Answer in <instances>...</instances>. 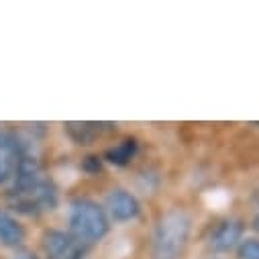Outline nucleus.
Segmentation results:
<instances>
[{"label": "nucleus", "instance_id": "4468645a", "mask_svg": "<svg viewBox=\"0 0 259 259\" xmlns=\"http://www.w3.org/2000/svg\"><path fill=\"white\" fill-rule=\"evenodd\" d=\"M19 259H35V257H33V255H21Z\"/></svg>", "mask_w": 259, "mask_h": 259}, {"label": "nucleus", "instance_id": "39448f33", "mask_svg": "<svg viewBox=\"0 0 259 259\" xmlns=\"http://www.w3.org/2000/svg\"><path fill=\"white\" fill-rule=\"evenodd\" d=\"M106 208L110 217L118 223L133 221L139 214V202L135 200L133 194H128L126 190H112L106 196Z\"/></svg>", "mask_w": 259, "mask_h": 259}, {"label": "nucleus", "instance_id": "1a4fd4ad", "mask_svg": "<svg viewBox=\"0 0 259 259\" xmlns=\"http://www.w3.org/2000/svg\"><path fill=\"white\" fill-rule=\"evenodd\" d=\"M135 151H137V143L133 139H126V141L114 145L112 149H108L106 151V159L116 163V165H124V163H128V159L135 155Z\"/></svg>", "mask_w": 259, "mask_h": 259}, {"label": "nucleus", "instance_id": "f8f14e48", "mask_svg": "<svg viewBox=\"0 0 259 259\" xmlns=\"http://www.w3.org/2000/svg\"><path fill=\"white\" fill-rule=\"evenodd\" d=\"M5 176H7V169H5L3 161H0V182H3V180H5Z\"/></svg>", "mask_w": 259, "mask_h": 259}, {"label": "nucleus", "instance_id": "6e6552de", "mask_svg": "<svg viewBox=\"0 0 259 259\" xmlns=\"http://www.w3.org/2000/svg\"><path fill=\"white\" fill-rule=\"evenodd\" d=\"M98 124L96 122H68L66 128H68V133L72 135L74 141H78L80 145H90V141L94 139V135L98 133Z\"/></svg>", "mask_w": 259, "mask_h": 259}, {"label": "nucleus", "instance_id": "f03ea898", "mask_svg": "<svg viewBox=\"0 0 259 259\" xmlns=\"http://www.w3.org/2000/svg\"><path fill=\"white\" fill-rule=\"evenodd\" d=\"M190 237V217L176 208L165 212L153 235V249L151 255L153 259H178L188 243Z\"/></svg>", "mask_w": 259, "mask_h": 259}, {"label": "nucleus", "instance_id": "9d476101", "mask_svg": "<svg viewBox=\"0 0 259 259\" xmlns=\"http://www.w3.org/2000/svg\"><path fill=\"white\" fill-rule=\"evenodd\" d=\"M239 257L241 259H259V241H255V239L245 241L239 249Z\"/></svg>", "mask_w": 259, "mask_h": 259}, {"label": "nucleus", "instance_id": "ddd939ff", "mask_svg": "<svg viewBox=\"0 0 259 259\" xmlns=\"http://www.w3.org/2000/svg\"><path fill=\"white\" fill-rule=\"evenodd\" d=\"M253 229L259 233V217H255V219H253Z\"/></svg>", "mask_w": 259, "mask_h": 259}, {"label": "nucleus", "instance_id": "20e7f679", "mask_svg": "<svg viewBox=\"0 0 259 259\" xmlns=\"http://www.w3.org/2000/svg\"><path fill=\"white\" fill-rule=\"evenodd\" d=\"M43 251L49 259H82L80 243L63 231H47L43 235Z\"/></svg>", "mask_w": 259, "mask_h": 259}, {"label": "nucleus", "instance_id": "423d86ee", "mask_svg": "<svg viewBox=\"0 0 259 259\" xmlns=\"http://www.w3.org/2000/svg\"><path fill=\"white\" fill-rule=\"evenodd\" d=\"M241 237H243V225L239 221H225L212 233L210 247L214 251H229L241 241Z\"/></svg>", "mask_w": 259, "mask_h": 259}, {"label": "nucleus", "instance_id": "0eeeda50", "mask_svg": "<svg viewBox=\"0 0 259 259\" xmlns=\"http://www.w3.org/2000/svg\"><path fill=\"white\" fill-rule=\"evenodd\" d=\"M25 241V229L7 212H0V243L7 247H17Z\"/></svg>", "mask_w": 259, "mask_h": 259}, {"label": "nucleus", "instance_id": "2eb2a0df", "mask_svg": "<svg viewBox=\"0 0 259 259\" xmlns=\"http://www.w3.org/2000/svg\"><path fill=\"white\" fill-rule=\"evenodd\" d=\"M210 259H217V257H210Z\"/></svg>", "mask_w": 259, "mask_h": 259}, {"label": "nucleus", "instance_id": "f257e3e1", "mask_svg": "<svg viewBox=\"0 0 259 259\" xmlns=\"http://www.w3.org/2000/svg\"><path fill=\"white\" fill-rule=\"evenodd\" d=\"M9 202L23 214H41L53 210L57 204V192L49 180L43 178L37 159L21 157L17 165L15 186L9 194Z\"/></svg>", "mask_w": 259, "mask_h": 259}, {"label": "nucleus", "instance_id": "9b49d317", "mask_svg": "<svg viewBox=\"0 0 259 259\" xmlns=\"http://www.w3.org/2000/svg\"><path fill=\"white\" fill-rule=\"evenodd\" d=\"M0 149H11V151H17L19 149V143H17V137L3 131L0 128Z\"/></svg>", "mask_w": 259, "mask_h": 259}, {"label": "nucleus", "instance_id": "7ed1b4c3", "mask_svg": "<svg viewBox=\"0 0 259 259\" xmlns=\"http://www.w3.org/2000/svg\"><path fill=\"white\" fill-rule=\"evenodd\" d=\"M70 231L72 237L80 243L100 241L108 231V219L104 208L92 200H74L70 206Z\"/></svg>", "mask_w": 259, "mask_h": 259}]
</instances>
